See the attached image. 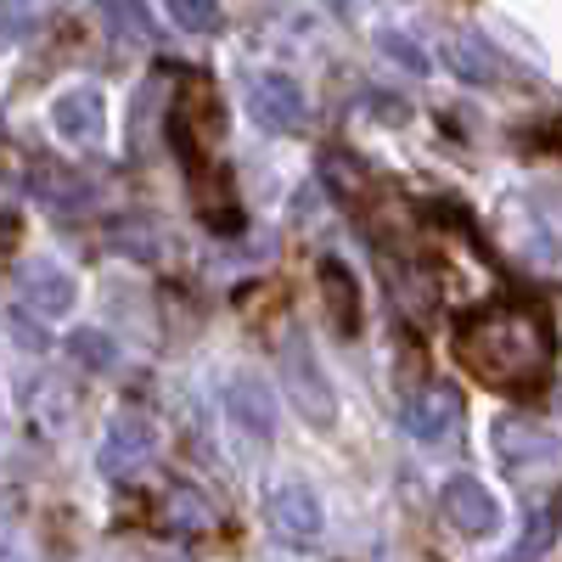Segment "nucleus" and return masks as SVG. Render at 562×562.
<instances>
[{"mask_svg":"<svg viewBox=\"0 0 562 562\" xmlns=\"http://www.w3.org/2000/svg\"><path fill=\"white\" fill-rule=\"evenodd\" d=\"M450 349L479 383L529 394L551 371V326L535 310H479L450 333Z\"/></svg>","mask_w":562,"mask_h":562,"instance_id":"obj_1","label":"nucleus"},{"mask_svg":"<svg viewBox=\"0 0 562 562\" xmlns=\"http://www.w3.org/2000/svg\"><path fill=\"white\" fill-rule=\"evenodd\" d=\"M225 135V108L214 97V85L209 79H192L180 90V102H175V153L203 169V153L214 147V140Z\"/></svg>","mask_w":562,"mask_h":562,"instance_id":"obj_2","label":"nucleus"},{"mask_svg":"<svg viewBox=\"0 0 562 562\" xmlns=\"http://www.w3.org/2000/svg\"><path fill=\"white\" fill-rule=\"evenodd\" d=\"M248 108H254V119H259L270 135H299V130H304V119H310L304 90H299L288 74H265V79H254Z\"/></svg>","mask_w":562,"mask_h":562,"instance_id":"obj_3","label":"nucleus"},{"mask_svg":"<svg viewBox=\"0 0 562 562\" xmlns=\"http://www.w3.org/2000/svg\"><path fill=\"white\" fill-rule=\"evenodd\" d=\"M495 456L524 473V467H557L562 445L540 428V422H529V416H501L495 422Z\"/></svg>","mask_w":562,"mask_h":562,"instance_id":"obj_4","label":"nucleus"},{"mask_svg":"<svg viewBox=\"0 0 562 562\" xmlns=\"http://www.w3.org/2000/svg\"><path fill=\"white\" fill-rule=\"evenodd\" d=\"M281 378H288V394H293V405L315 422V428H326V422L338 416V400H333V389H326V378L310 366V355H304V344L293 338L288 349H281Z\"/></svg>","mask_w":562,"mask_h":562,"instance_id":"obj_5","label":"nucleus"},{"mask_svg":"<svg viewBox=\"0 0 562 562\" xmlns=\"http://www.w3.org/2000/svg\"><path fill=\"white\" fill-rule=\"evenodd\" d=\"M439 506H445V518H450L461 535H495V524H501V506H495V495H490L479 479H467V473L445 484Z\"/></svg>","mask_w":562,"mask_h":562,"instance_id":"obj_6","label":"nucleus"},{"mask_svg":"<svg viewBox=\"0 0 562 562\" xmlns=\"http://www.w3.org/2000/svg\"><path fill=\"white\" fill-rule=\"evenodd\" d=\"M270 529L288 540V546H310V540L321 535V501H315V490L281 484V490L270 495Z\"/></svg>","mask_w":562,"mask_h":562,"instance_id":"obj_7","label":"nucleus"},{"mask_svg":"<svg viewBox=\"0 0 562 562\" xmlns=\"http://www.w3.org/2000/svg\"><path fill=\"white\" fill-rule=\"evenodd\" d=\"M102 473L108 479H119V484H135L140 473H147V461H153V439H147V428L140 422H113V434L102 439Z\"/></svg>","mask_w":562,"mask_h":562,"instance_id":"obj_8","label":"nucleus"},{"mask_svg":"<svg viewBox=\"0 0 562 562\" xmlns=\"http://www.w3.org/2000/svg\"><path fill=\"white\" fill-rule=\"evenodd\" d=\"M461 422V394L456 389H422L416 400H405V434L411 439H450Z\"/></svg>","mask_w":562,"mask_h":562,"instance_id":"obj_9","label":"nucleus"},{"mask_svg":"<svg viewBox=\"0 0 562 562\" xmlns=\"http://www.w3.org/2000/svg\"><path fill=\"white\" fill-rule=\"evenodd\" d=\"M321 299H326V321H333V333L355 338L360 333V281L349 276V265H338V259L321 265Z\"/></svg>","mask_w":562,"mask_h":562,"instance_id":"obj_10","label":"nucleus"},{"mask_svg":"<svg viewBox=\"0 0 562 562\" xmlns=\"http://www.w3.org/2000/svg\"><path fill=\"white\" fill-rule=\"evenodd\" d=\"M74 276L63 270V265H34V270H23V281H18V299L34 310V315H68L74 310Z\"/></svg>","mask_w":562,"mask_h":562,"instance_id":"obj_11","label":"nucleus"},{"mask_svg":"<svg viewBox=\"0 0 562 562\" xmlns=\"http://www.w3.org/2000/svg\"><path fill=\"white\" fill-rule=\"evenodd\" d=\"M225 411L237 416L254 439H270L276 434V405H270V389L259 378H231L225 383Z\"/></svg>","mask_w":562,"mask_h":562,"instance_id":"obj_12","label":"nucleus"},{"mask_svg":"<svg viewBox=\"0 0 562 562\" xmlns=\"http://www.w3.org/2000/svg\"><path fill=\"white\" fill-rule=\"evenodd\" d=\"M52 124L68 140H97L102 135V97L97 90H68V97H57V108H52Z\"/></svg>","mask_w":562,"mask_h":562,"instance_id":"obj_13","label":"nucleus"},{"mask_svg":"<svg viewBox=\"0 0 562 562\" xmlns=\"http://www.w3.org/2000/svg\"><path fill=\"white\" fill-rule=\"evenodd\" d=\"M450 68H456L461 79H473V85H490V79L501 74L495 52H490L479 34H456V40H450Z\"/></svg>","mask_w":562,"mask_h":562,"instance_id":"obj_14","label":"nucleus"},{"mask_svg":"<svg viewBox=\"0 0 562 562\" xmlns=\"http://www.w3.org/2000/svg\"><path fill=\"white\" fill-rule=\"evenodd\" d=\"M164 524L180 529V535H203V529L214 524V512H209L192 490H175V495H164Z\"/></svg>","mask_w":562,"mask_h":562,"instance_id":"obj_15","label":"nucleus"},{"mask_svg":"<svg viewBox=\"0 0 562 562\" xmlns=\"http://www.w3.org/2000/svg\"><path fill=\"white\" fill-rule=\"evenodd\" d=\"M68 349H74L79 366H90V371H108V366H113V338L102 333V326H79V333L68 338Z\"/></svg>","mask_w":562,"mask_h":562,"instance_id":"obj_16","label":"nucleus"},{"mask_svg":"<svg viewBox=\"0 0 562 562\" xmlns=\"http://www.w3.org/2000/svg\"><path fill=\"white\" fill-rule=\"evenodd\" d=\"M169 18L192 34H214L220 29V7L214 0H169Z\"/></svg>","mask_w":562,"mask_h":562,"instance_id":"obj_17","label":"nucleus"},{"mask_svg":"<svg viewBox=\"0 0 562 562\" xmlns=\"http://www.w3.org/2000/svg\"><path fill=\"white\" fill-rule=\"evenodd\" d=\"M551 535H557V512H540V518L529 524V535H524V546L518 551H512L506 562H535L546 546H551Z\"/></svg>","mask_w":562,"mask_h":562,"instance_id":"obj_18","label":"nucleus"},{"mask_svg":"<svg viewBox=\"0 0 562 562\" xmlns=\"http://www.w3.org/2000/svg\"><path fill=\"white\" fill-rule=\"evenodd\" d=\"M326 175H333V192H338V198H355L360 186H366V175H360L344 153H326Z\"/></svg>","mask_w":562,"mask_h":562,"instance_id":"obj_19","label":"nucleus"},{"mask_svg":"<svg viewBox=\"0 0 562 562\" xmlns=\"http://www.w3.org/2000/svg\"><path fill=\"white\" fill-rule=\"evenodd\" d=\"M383 45H389V57H394V63H405L411 74H428V57L416 52V40H405V34H383Z\"/></svg>","mask_w":562,"mask_h":562,"instance_id":"obj_20","label":"nucleus"},{"mask_svg":"<svg viewBox=\"0 0 562 562\" xmlns=\"http://www.w3.org/2000/svg\"><path fill=\"white\" fill-rule=\"evenodd\" d=\"M74 175H57V169H40V198H52V203H74L79 198V186H68Z\"/></svg>","mask_w":562,"mask_h":562,"instance_id":"obj_21","label":"nucleus"}]
</instances>
